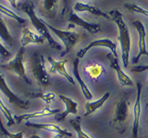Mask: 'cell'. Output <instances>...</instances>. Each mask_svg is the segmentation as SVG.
Instances as JSON below:
<instances>
[{"label": "cell", "mask_w": 148, "mask_h": 138, "mask_svg": "<svg viewBox=\"0 0 148 138\" xmlns=\"http://www.w3.org/2000/svg\"><path fill=\"white\" fill-rule=\"evenodd\" d=\"M109 16L117 25L119 30L118 41H119L121 51H122V61L124 68H127L130 60V53L131 49V38L128 26L123 20V14L118 9L110 11Z\"/></svg>", "instance_id": "1"}, {"label": "cell", "mask_w": 148, "mask_h": 138, "mask_svg": "<svg viewBox=\"0 0 148 138\" xmlns=\"http://www.w3.org/2000/svg\"><path fill=\"white\" fill-rule=\"evenodd\" d=\"M17 9L23 11V13H25L28 16L32 25L35 27L38 32L40 33V35L43 36L46 39V41L49 42V46L51 47V48L56 49L57 51H61L62 46L57 41L54 40V38L51 35L50 31H49V29L45 25V21L38 17V16L35 13L34 4L32 1L28 0V1H26L24 3H21L19 5Z\"/></svg>", "instance_id": "2"}, {"label": "cell", "mask_w": 148, "mask_h": 138, "mask_svg": "<svg viewBox=\"0 0 148 138\" xmlns=\"http://www.w3.org/2000/svg\"><path fill=\"white\" fill-rule=\"evenodd\" d=\"M130 102L127 96L123 95L115 103L111 120V126L120 133L125 131V126L130 116Z\"/></svg>", "instance_id": "3"}, {"label": "cell", "mask_w": 148, "mask_h": 138, "mask_svg": "<svg viewBox=\"0 0 148 138\" xmlns=\"http://www.w3.org/2000/svg\"><path fill=\"white\" fill-rule=\"evenodd\" d=\"M29 69L40 87H47L50 84V78L45 68L44 56L39 52H34L31 54L29 62Z\"/></svg>", "instance_id": "4"}, {"label": "cell", "mask_w": 148, "mask_h": 138, "mask_svg": "<svg viewBox=\"0 0 148 138\" xmlns=\"http://www.w3.org/2000/svg\"><path fill=\"white\" fill-rule=\"evenodd\" d=\"M45 23V25L48 26V28L53 32L62 41V42L64 44V51H62L60 54V57H62L66 54H67L69 52H70L73 47L75 46V44H77V43L79 41V36L78 35V33H74L70 30H62L60 29L56 28L48 23Z\"/></svg>", "instance_id": "5"}, {"label": "cell", "mask_w": 148, "mask_h": 138, "mask_svg": "<svg viewBox=\"0 0 148 138\" xmlns=\"http://www.w3.org/2000/svg\"><path fill=\"white\" fill-rule=\"evenodd\" d=\"M23 59H24V50L22 47L19 51H18L16 56L13 60H11L6 64H2L1 68L10 72H12L13 73L16 74L19 77H21V78H23L26 82V83L31 85V82L28 79V78L27 77L26 74V70L24 64H23Z\"/></svg>", "instance_id": "6"}, {"label": "cell", "mask_w": 148, "mask_h": 138, "mask_svg": "<svg viewBox=\"0 0 148 138\" xmlns=\"http://www.w3.org/2000/svg\"><path fill=\"white\" fill-rule=\"evenodd\" d=\"M63 15L66 16L69 24H71L73 26H79L90 33H96L101 31V26L99 24L91 23L85 21L69 8H65V12L63 13Z\"/></svg>", "instance_id": "7"}, {"label": "cell", "mask_w": 148, "mask_h": 138, "mask_svg": "<svg viewBox=\"0 0 148 138\" xmlns=\"http://www.w3.org/2000/svg\"><path fill=\"white\" fill-rule=\"evenodd\" d=\"M0 91L5 95L9 102L16 108L22 110H26L28 108L30 105L28 101L22 99L9 88L7 83L5 82V78L2 74H0Z\"/></svg>", "instance_id": "8"}, {"label": "cell", "mask_w": 148, "mask_h": 138, "mask_svg": "<svg viewBox=\"0 0 148 138\" xmlns=\"http://www.w3.org/2000/svg\"><path fill=\"white\" fill-rule=\"evenodd\" d=\"M133 25L137 31L138 36H139V42H138L139 52H138L137 55L134 57L132 61V63L136 64H137L140 58L143 55H146L148 57V51L147 49V43H146L147 33H146V29L143 23L140 20H135L133 22Z\"/></svg>", "instance_id": "9"}, {"label": "cell", "mask_w": 148, "mask_h": 138, "mask_svg": "<svg viewBox=\"0 0 148 138\" xmlns=\"http://www.w3.org/2000/svg\"><path fill=\"white\" fill-rule=\"evenodd\" d=\"M107 47L112 51L114 55L116 57H118L117 54V45L113 41H112L110 39L104 38V39H99V40H96L90 42L87 46H86L84 48L80 49L78 52L77 53V57L78 58H82L85 56V54H87V52L92 49L93 47Z\"/></svg>", "instance_id": "10"}, {"label": "cell", "mask_w": 148, "mask_h": 138, "mask_svg": "<svg viewBox=\"0 0 148 138\" xmlns=\"http://www.w3.org/2000/svg\"><path fill=\"white\" fill-rule=\"evenodd\" d=\"M142 84L140 82L136 83V99L133 106V123L132 129V135L133 138H138V132L140 126V120L141 115V92Z\"/></svg>", "instance_id": "11"}, {"label": "cell", "mask_w": 148, "mask_h": 138, "mask_svg": "<svg viewBox=\"0 0 148 138\" xmlns=\"http://www.w3.org/2000/svg\"><path fill=\"white\" fill-rule=\"evenodd\" d=\"M106 57L109 62L110 67L113 70H115V72H116L118 79H119L120 85H123V86H132L133 85V80L131 79L129 77V75L125 74V72L122 70L119 63L118 57H116L112 52L108 53L106 55Z\"/></svg>", "instance_id": "12"}, {"label": "cell", "mask_w": 148, "mask_h": 138, "mask_svg": "<svg viewBox=\"0 0 148 138\" xmlns=\"http://www.w3.org/2000/svg\"><path fill=\"white\" fill-rule=\"evenodd\" d=\"M48 61L51 64V68L49 69V73L50 74L59 73V74H61L62 76H63L69 83H71L73 85H75L73 78L69 75V74L67 72L66 68V64L67 63V60L56 61L51 57L49 56L48 57Z\"/></svg>", "instance_id": "13"}, {"label": "cell", "mask_w": 148, "mask_h": 138, "mask_svg": "<svg viewBox=\"0 0 148 138\" xmlns=\"http://www.w3.org/2000/svg\"><path fill=\"white\" fill-rule=\"evenodd\" d=\"M59 97L65 103L66 110L63 112L57 113L55 115V119L56 121L61 122V121L65 120L69 114H74V115L77 114V113H78V111H77L78 104H77V102H75L72 99L67 97L66 95H59Z\"/></svg>", "instance_id": "14"}, {"label": "cell", "mask_w": 148, "mask_h": 138, "mask_svg": "<svg viewBox=\"0 0 148 138\" xmlns=\"http://www.w3.org/2000/svg\"><path fill=\"white\" fill-rule=\"evenodd\" d=\"M60 113V110L57 109L51 110L49 108H45L40 111L34 112L31 113H27V114H22L20 116H14V120L16 123H21L23 120H29L34 118H41L45 117V116H50L56 115L57 113Z\"/></svg>", "instance_id": "15"}, {"label": "cell", "mask_w": 148, "mask_h": 138, "mask_svg": "<svg viewBox=\"0 0 148 138\" xmlns=\"http://www.w3.org/2000/svg\"><path fill=\"white\" fill-rule=\"evenodd\" d=\"M25 126L27 127L35 128V129H41V130H45V131L53 132V133H59L64 136L65 137H72V133H69L66 130L62 129L59 126L52 124V123H31V122H26Z\"/></svg>", "instance_id": "16"}, {"label": "cell", "mask_w": 148, "mask_h": 138, "mask_svg": "<svg viewBox=\"0 0 148 138\" xmlns=\"http://www.w3.org/2000/svg\"><path fill=\"white\" fill-rule=\"evenodd\" d=\"M46 39L41 35H38L30 30L27 27H24L22 32V37L21 42L22 47H24L29 44H42L45 43Z\"/></svg>", "instance_id": "17"}, {"label": "cell", "mask_w": 148, "mask_h": 138, "mask_svg": "<svg viewBox=\"0 0 148 138\" xmlns=\"http://www.w3.org/2000/svg\"><path fill=\"white\" fill-rule=\"evenodd\" d=\"M79 59L78 57H76L74 59L73 61V75L75 77V78L77 80V82L79 84V86H80V89H81V91L83 92V94L84 95V97L87 99V100L92 99L93 98V95L90 92V91L89 90L88 87L87 86V85L85 84L84 80L82 79V78L80 77V74L79 73V70H78V68H79Z\"/></svg>", "instance_id": "18"}, {"label": "cell", "mask_w": 148, "mask_h": 138, "mask_svg": "<svg viewBox=\"0 0 148 138\" xmlns=\"http://www.w3.org/2000/svg\"><path fill=\"white\" fill-rule=\"evenodd\" d=\"M73 9L76 12H88L97 16H101L105 19H111L109 14L104 13L98 8L90 5V4H87V3H77L74 5Z\"/></svg>", "instance_id": "19"}, {"label": "cell", "mask_w": 148, "mask_h": 138, "mask_svg": "<svg viewBox=\"0 0 148 138\" xmlns=\"http://www.w3.org/2000/svg\"><path fill=\"white\" fill-rule=\"evenodd\" d=\"M59 0H43L41 10L44 16L49 19H53L56 15Z\"/></svg>", "instance_id": "20"}, {"label": "cell", "mask_w": 148, "mask_h": 138, "mask_svg": "<svg viewBox=\"0 0 148 138\" xmlns=\"http://www.w3.org/2000/svg\"><path fill=\"white\" fill-rule=\"evenodd\" d=\"M109 96V92H106L102 97L99 99L94 101V102H87L84 106L85 110H86L84 116H87L90 115L93 113H95V111H97L98 109H100L105 104V102L108 99Z\"/></svg>", "instance_id": "21"}, {"label": "cell", "mask_w": 148, "mask_h": 138, "mask_svg": "<svg viewBox=\"0 0 148 138\" xmlns=\"http://www.w3.org/2000/svg\"><path fill=\"white\" fill-rule=\"evenodd\" d=\"M85 72L87 74V75L90 77V78L94 81H96L101 77L104 73H105V68L101 64H97V63H94L90 64L89 65L85 67Z\"/></svg>", "instance_id": "22"}, {"label": "cell", "mask_w": 148, "mask_h": 138, "mask_svg": "<svg viewBox=\"0 0 148 138\" xmlns=\"http://www.w3.org/2000/svg\"><path fill=\"white\" fill-rule=\"evenodd\" d=\"M0 39L8 46H13V39L8 30L5 21L3 20L1 16H0Z\"/></svg>", "instance_id": "23"}, {"label": "cell", "mask_w": 148, "mask_h": 138, "mask_svg": "<svg viewBox=\"0 0 148 138\" xmlns=\"http://www.w3.org/2000/svg\"><path fill=\"white\" fill-rule=\"evenodd\" d=\"M27 95L30 98H32V99H37V98H39L41 99L43 101L45 102V103L47 105L49 106L51 104L52 101L55 99L56 98V94L53 93V92H48V93H43V92H29L27 93Z\"/></svg>", "instance_id": "24"}, {"label": "cell", "mask_w": 148, "mask_h": 138, "mask_svg": "<svg viewBox=\"0 0 148 138\" xmlns=\"http://www.w3.org/2000/svg\"><path fill=\"white\" fill-rule=\"evenodd\" d=\"M69 123L71 124L72 127L73 128L74 131H76L77 134V138H91L82 130L80 117H76L75 119H72L69 120Z\"/></svg>", "instance_id": "25"}, {"label": "cell", "mask_w": 148, "mask_h": 138, "mask_svg": "<svg viewBox=\"0 0 148 138\" xmlns=\"http://www.w3.org/2000/svg\"><path fill=\"white\" fill-rule=\"evenodd\" d=\"M0 13H3L4 15L7 16L9 17H10V18L13 19V20H15L16 22H18L19 23H21V24H23V23H26V20L25 19H23V17H21L20 16L16 15L15 13H13V11H11L10 9H9L5 6H3V5H1L0 4Z\"/></svg>", "instance_id": "26"}, {"label": "cell", "mask_w": 148, "mask_h": 138, "mask_svg": "<svg viewBox=\"0 0 148 138\" xmlns=\"http://www.w3.org/2000/svg\"><path fill=\"white\" fill-rule=\"evenodd\" d=\"M0 110H1V112L3 113V115L5 116V119L7 120V126H13V124H15V120H14V118L12 116V113L9 110L6 106H5V104L3 103V102L0 99Z\"/></svg>", "instance_id": "27"}, {"label": "cell", "mask_w": 148, "mask_h": 138, "mask_svg": "<svg viewBox=\"0 0 148 138\" xmlns=\"http://www.w3.org/2000/svg\"><path fill=\"white\" fill-rule=\"evenodd\" d=\"M0 133L2 135L7 137L8 138H23V132H18L16 133H13L8 131L3 125L1 118H0Z\"/></svg>", "instance_id": "28"}, {"label": "cell", "mask_w": 148, "mask_h": 138, "mask_svg": "<svg viewBox=\"0 0 148 138\" xmlns=\"http://www.w3.org/2000/svg\"><path fill=\"white\" fill-rule=\"evenodd\" d=\"M125 6L129 10L140 13V14L144 15L145 16L148 17V10H147V9H144L143 8L140 7V6H138L136 5H134V4H126V5H125Z\"/></svg>", "instance_id": "29"}, {"label": "cell", "mask_w": 148, "mask_h": 138, "mask_svg": "<svg viewBox=\"0 0 148 138\" xmlns=\"http://www.w3.org/2000/svg\"><path fill=\"white\" fill-rule=\"evenodd\" d=\"M131 71L133 72H136V73H141V72L148 71V64L145 65H136V66L133 67L131 68Z\"/></svg>", "instance_id": "30"}, {"label": "cell", "mask_w": 148, "mask_h": 138, "mask_svg": "<svg viewBox=\"0 0 148 138\" xmlns=\"http://www.w3.org/2000/svg\"><path fill=\"white\" fill-rule=\"evenodd\" d=\"M0 55L3 57H4V58H8L11 55L10 51H8L7 49L3 46V44L1 42H0Z\"/></svg>", "instance_id": "31"}, {"label": "cell", "mask_w": 148, "mask_h": 138, "mask_svg": "<svg viewBox=\"0 0 148 138\" xmlns=\"http://www.w3.org/2000/svg\"><path fill=\"white\" fill-rule=\"evenodd\" d=\"M9 3H10V5L13 6V8H15V9H17V4H16V1L17 0H7Z\"/></svg>", "instance_id": "32"}, {"label": "cell", "mask_w": 148, "mask_h": 138, "mask_svg": "<svg viewBox=\"0 0 148 138\" xmlns=\"http://www.w3.org/2000/svg\"><path fill=\"white\" fill-rule=\"evenodd\" d=\"M52 138H65V137L62 135V134H59V133H56V134Z\"/></svg>", "instance_id": "33"}, {"label": "cell", "mask_w": 148, "mask_h": 138, "mask_svg": "<svg viewBox=\"0 0 148 138\" xmlns=\"http://www.w3.org/2000/svg\"><path fill=\"white\" fill-rule=\"evenodd\" d=\"M30 138H41L40 137H39L38 135H36V134H34V135L31 136L30 137Z\"/></svg>", "instance_id": "34"}, {"label": "cell", "mask_w": 148, "mask_h": 138, "mask_svg": "<svg viewBox=\"0 0 148 138\" xmlns=\"http://www.w3.org/2000/svg\"><path fill=\"white\" fill-rule=\"evenodd\" d=\"M146 106H147H147H148V102H147V105H146Z\"/></svg>", "instance_id": "35"}, {"label": "cell", "mask_w": 148, "mask_h": 138, "mask_svg": "<svg viewBox=\"0 0 148 138\" xmlns=\"http://www.w3.org/2000/svg\"><path fill=\"white\" fill-rule=\"evenodd\" d=\"M147 84H148V79H147Z\"/></svg>", "instance_id": "36"}]
</instances>
